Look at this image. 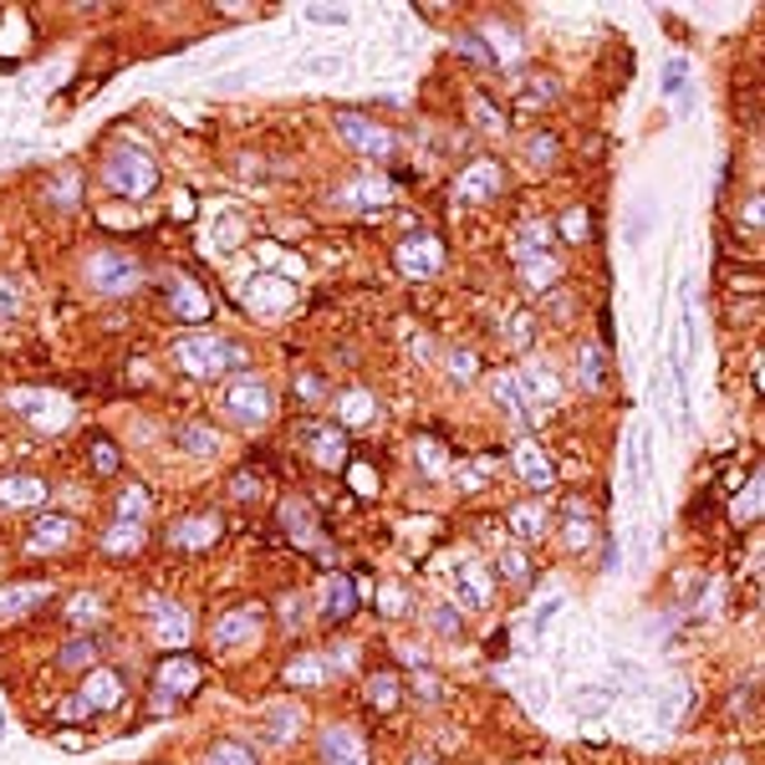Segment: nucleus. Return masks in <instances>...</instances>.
I'll use <instances>...</instances> for the list:
<instances>
[{
  "mask_svg": "<svg viewBox=\"0 0 765 765\" xmlns=\"http://www.w3.org/2000/svg\"><path fill=\"white\" fill-rule=\"evenodd\" d=\"M98 179L108 184L113 195H123V200H143V195H153V189H159V164H153L149 149L117 143V149L102 153Z\"/></svg>",
  "mask_w": 765,
  "mask_h": 765,
  "instance_id": "nucleus-1",
  "label": "nucleus"
},
{
  "mask_svg": "<svg viewBox=\"0 0 765 765\" xmlns=\"http://www.w3.org/2000/svg\"><path fill=\"white\" fill-rule=\"evenodd\" d=\"M174 358H179V367L189 378H220V373H230V363H240V348L220 333H189L179 337Z\"/></svg>",
  "mask_w": 765,
  "mask_h": 765,
  "instance_id": "nucleus-2",
  "label": "nucleus"
},
{
  "mask_svg": "<svg viewBox=\"0 0 765 765\" xmlns=\"http://www.w3.org/2000/svg\"><path fill=\"white\" fill-rule=\"evenodd\" d=\"M225 414L240 418V424H266L276 414V388H271L261 373H240L225 388Z\"/></svg>",
  "mask_w": 765,
  "mask_h": 765,
  "instance_id": "nucleus-3",
  "label": "nucleus"
},
{
  "mask_svg": "<svg viewBox=\"0 0 765 765\" xmlns=\"http://www.w3.org/2000/svg\"><path fill=\"white\" fill-rule=\"evenodd\" d=\"M87 281L98 286L102 297H128V291H138V281H143V266H138L128 250H98V255L87 261Z\"/></svg>",
  "mask_w": 765,
  "mask_h": 765,
  "instance_id": "nucleus-4",
  "label": "nucleus"
},
{
  "mask_svg": "<svg viewBox=\"0 0 765 765\" xmlns=\"http://www.w3.org/2000/svg\"><path fill=\"white\" fill-rule=\"evenodd\" d=\"M200 664L189 659V653H168V659H159V668H153V710H174L179 699H189L195 689H200Z\"/></svg>",
  "mask_w": 765,
  "mask_h": 765,
  "instance_id": "nucleus-5",
  "label": "nucleus"
},
{
  "mask_svg": "<svg viewBox=\"0 0 765 765\" xmlns=\"http://www.w3.org/2000/svg\"><path fill=\"white\" fill-rule=\"evenodd\" d=\"M337 134L348 138L358 153H367V159H393V149H399V134L382 128L378 117L367 113H337Z\"/></svg>",
  "mask_w": 765,
  "mask_h": 765,
  "instance_id": "nucleus-6",
  "label": "nucleus"
},
{
  "mask_svg": "<svg viewBox=\"0 0 765 765\" xmlns=\"http://www.w3.org/2000/svg\"><path fill=\"white\" fill-rule=\"evenodd\" d=\"M439 266H444V240H439V235H409L399 246L403 276H434Z\"/></svg>",
  "mask_w": 765,
  "mask_h": 765,
  "instance_id": "nucleus-7",
  "label": "nucleus"
},
{
  "mask_svg": "<svg viewBox=\"0 0 765 765\" xmlns=\"http://www.w3.org/2000/svg\"><path fill=\"white\" fill-rule=\"evenodd\" d=\"M316 755H322V765H367L363 735L348 730V725H337V730L322 735V740H316Z\"/></svg>",
  "mask_w": 765,
  "mask_h": 765,
  "instance_id": "nucleus-8",
  "label": "nucleus"
},
{
  "mask_svg": "<svg viewBox=\"0 0 765 765\" xmlns=\"http://www.w3.org/2000/svg\"><path fill=\"white\" fill-rule=\"evenodd\" d=\"M77 541V521L72 516H36L26 526V551H67Z\"/></svg>",
  "mask_w": 765,
  "mask_h": 765,
  "instance_id": "nucleus-9",
  "label": "nucleus"
},
{
  "mask_svg": "<svg viewBox=\"0 0 765 765\" xmlns=\"http://www.w3.org/2000/svg\"><path fill=\"white\" fill-rule=\"evenodd\" d=\"M87 710H117L123 704V674H113V668H87Z\"/></svg>",
  "mask_w": 765,
  "mask_h": 765,
  "instance_id": "nucleus-10",
  "label": "nucleus"
},
{
  "mask_svg": "<svg viewBox=\"0 0 765 765\" xmlns=\"http://www.w3.org/2000/svg\"><path fill=\"white\" fill-rule=\"evenodd\" d=\"M47 598H51V587H26V582L0 587V623H16V617L36 613Z\"/></svg>",
  "mask_w": 765,
  "mask_h": 765,
  "instance_id": "nucleus-11",
  "label": "nucleus"
},
{
  "mask_svg": "<svg viewBox=\"0 0 765 765\" xmlns=\"http://www.w3.org/2000/svg\"><path fill=\"white\" fill-rule=\"evenodd\" d=\"M41 500H47V480H36V475L0 480V511H26V505H41Z\"/></svg>",
  "mask_w": 765,
  "mask_h": 765,
  "instance_id": "nucleus-12",
  "label": "nucleus"
},
{
  "mask_svg": "<svg viewBox=\"0 0 765 765\" xmlns=\"http://www.w3.org/2000/svg\"><path fill=\"white\" fill-rule=\"evenodd\" d=\"M149 617H153V632H159L164 643H184V638H189V613H184L179 602L149 598Z\"/></svg>",
  "mask_w": 765,
  "mask_h": 765,
  "instance_id": "nucleus-13",
  "label": "nucleus"
},
{
  "mask_svg": "<svg viewBox=\"0 0 765 765\" xmlns=\"http://www.w3.org/2000/svg\"><path fill=\"white\" fill-rule=\"evenodd\" d=\"M174 444H179L184 454H195V460H210V454H220V429L200 424V418H189V424L174 429Z\"/></svg>",
  "mask_w": 765,
  "mask_h": 765,
  "instance_id": "nucleus-14",
  "label": "nucleus"
},
{
  "mask_svg": "<svg viewBox=\"0 0 765 765\" xmlns=\"http://www.w3.org/2000/svg\"><path fill=\"white\" fill-rule=\"evenodd\" d=\"M306 444L316 450V465H327V469H337L342 465V454H348L342 429H327V424H306Z\"/></svg>",
  "mask_w": 765,
  "mask_h": 765,
  "instance_id": "nucleus-15",
  "label": "nucleus"
},
{
  "mask_svg": "<svg viewBox=\"0 0 765 765\" xmlns=\"http://www.w3.org/2000/svg\"><path fill=\"white\" fill-rule=\"evenodd\" d=\"M174 547L179 551H204V547H215V536H220V521L215 516H195V521H179L174 526Z\"/></svg>",
  "mask_w": 765,
  "mask_h": 765,
  "instance_id": "nucleus-16",
  "label": "nucleus"
},
{
  "mask_svg": "<svg viewBox=\"0 0 765 765\" xmlns=\"http://www.w3.org/2000/svg\"><path fill=\"white\" fill-rule=\"evenodd\" d=\"M261 632V613H230L225 623H215V649H235Z\"/></svg>",
  "mask_w": 765,
  "mask_h": 765,
  "instance_id": "nucleus-17",
  "label": "nucleus"
},
{
  "mask_svg": "<svg viewBox=\"0 0 765 765\" xmlns=\"http://www.w3.org/2000/svg\"><path fill=\"white\" fill-rule=\"evenodd\" d=\"M102 617H108V598H98V592H77V598H67L72 628H98Z\"/></svg>",
  "mask_w": 765,
  "mask_h": 765,
  "instance_id": "nucleus-18",
  "label": "nucleus"
},
{
  "mask_svg": "<svg viewBox=\"0 0 765 765\" xmlns=\"http://www.w3.org/2000/svg\"><path fill=\"white\" fill-rule=\"evenodd\" d=\"M138 547H143V521H117L113 531L102 536V551H108V556H134Z\"/></svg>",
  "mask_w": 765,
  "mask_h": 765,
  "instance_id": "nucleus-19",
  "label": "nucleus"
},
{
  "mask_svg": "<svg viewBox=\"0 0 765 765\" xmlns=\"http://www.w3.org/2000/svg\"><path fill=\"white\" fill-rule=\"evenodd\" d=\"M246 291H250V306H255V312H281L286 301H291V286L266 281V276H261V281H250Z\"/></svg>",
  "mask_w": 765,
  "mask_h": 765,
  "instance_id": "nucleus-20",
  "label": "nucleus"
},
{
  "mask_svg": "<svg viewBox=\"0 0 765 765\" xmlns=\"http://www.w3.org/2000/svg\"><path fill=\"white\" fill-rule=\"evenodd\" d=\"M352 607H358L352 577H333V582H327V623H348Z\"/></svg>",
  "mask_w": 765,
  "mask_h": 765,
  "instance_id": "nucleus-21",
  "label": "nucleus"
},
{
  "mask_svg": "<svg viewBox=\"0 0 765 765\" xmlns=\"http://www.w3.org/2000/svg\"><path fill=\"white\" fill-rule=\"evenodd\" d=\"M460 189H465L469 200H490V195L500 189V164H490V159H485V164H469V174H465Z\"/></svg>",
  "mask_w": 765,
  "mask_h": 765,
  "instance_id": "nucleus-22",
  "label": "nucleus"
},
{
  "mask_svg": "<svg viewBox=\"0 0 765 765\" xmlns=\"http://www.w3.org/2000/svg\"><path fill=\"white\" fill-rule=\"evenodd\" d=\"M297 730H301V710H297V704H276V710L266 715V735L276 740V745H291Z\"/></svg>",
  "mask_w": 765,
  "mask_h": 765,
  "instance_id": "nucleus-23",
  "label": "nucleus"
},
{
  "mask_svg": "<svg viewBox=\"0 0 765 765\" xmlns=\"http://www.w3.org/2000/svg\"><path fill=\"white\" fill-rule=\"evenodd\" d=\"M337 418H342V424H352V429H358V424H367V418H373V393H367V388H352V393H342V399H337Z\"/></svg>",
  "mask_w": 765,
  "mask_h": 765,
  "instance_id": "nucleus-24",
  "label": "nucleus"
},
{
  "mask_svg": "<svg viewBox=\"0 0 765 765\" xmlns=\"http://www.w3.org/2000/svg\"><path fill=\"white\" fill-rule=\"evenodd\" d=\"M521 276L531 281V291H547V281L556 276V250H541V255H526V261H516Z\"/></svg>",
  "mask_w": 765,
  "mask_h": 765,
  "instance_id": "nucleus-25",
  "label": "nucleus"
},
{
  "mask_svg": "<svg viewBox=\"0 0 765 765\" xmlns=\"http://www.w3.org/2000/svg\"><path fill=\"white\" fill-rule=\"evenodd\" d=\"M92 659H98V638H92V632L62 643V653H57V664H62V668H92Z\"/></svg>",
  "mask_w": 765,
  "mask_h": 765,
  "instance_id": "nucleus-26",
  "label": "nucleus"
},
{
  "mask_svg": "<svg viewBox=\"0 0 765 765\" xmlns=\"http://www.w3.org/2000/svg\"><path fill=\"white\" fill-rule=\"evenodd\" d=\"M87 465L98 469V475H117V465H123V454H117V444L113 439H92V444H87Z\"/></svg>",
  "mask_w": 765,
  "mask_h": 765,
  "instance_id": "nucleus-27",
  "label": "nucleus"
},
{
  "mask_svg": "<svg viewBox=\"0 0 765 765\" xmlns=\"http://www.w3.org/2000/svg\"><path fill=\"white\" fill-rule=\"evenodd\" d=\"M204 765H255V755H250L240 740H220V745H210Z\"/></svg>",
  "mask_w": 765,
  "mask_h": 765,
  "instance_id": "nucleus-28",
  "label": "nucleus"
},
{
  "mask_svg": "<svg viewBox=\"0 0 765 765\" xmlns=\"http://www.w3.org/2000/svg\"><path fill=\"white\" fill-rule=\"evenodd\" d=\"M367 689H373V704H378V710H393V704L403 699V684L393 679L388 668H382V674H373V684H367Z\"/></svg>",
  "mask_w": 765,
  "mask_h": 765,
  "instance_id": "nucleus-29",
  "label": "nucleus"
},
{
  "mask_svg": "<svg viewBox=\"0 0 765 765\" xmlns=\"http://www.w3.org/2000/svg\"><path fill=\"white\" fill-rule=\"evenodd\" d=\"M143 511H149V490H143V485H128V490L117 496V521H143Z\"/></svg>",
  "mask_w": 765,
  "mask_h": 765,
  "instance_id": "nucleus-30",
  "label": "nucleus"
},
{
  "mask_svg": "<svg viewBox=\"0 0 765 765\" xmlns=\"http://www.w3.org/2000/svg\"><path fill=\"white\" fill-rule=\"evenodd\" d=\"M174 306H179V312H189V316L210 312V301L200 297V286H195V281H174Z\"/></svg>",
  "mask_w": 765,
  "mask_h": 765,
  "instance_id": "nucleus-31",
  "label": "nucleus"
},
{
  "mask_svg": "<svg viewBox=\"0 0 765 765\" xmlns=\"http://www.w3.org/2000/svg\"><path fill=\"white\" fill-rule=\"evenodd\" d=\"M496 399L505 403V409H526V382H521L516 373H500V378H496Z\"/></svg>",
  "mask_w": 765,
  "mask_h": 765,
  "instance_id": "nucleus-32",
  "label": "nucleus"
},
{
  "mask_svg": "<svg viewBox=\"0 0 765 765\" xmlns=\"http://www.w3.org/2000/svg\"><path fill=\"white\" fill-rule=\"evenodd\" d=\"M602 378H607V358L592 342H582V382L587 388H602Z\"/></svg>",
  "mask_w": 765,
  "mask_h": 765,
  "instance_id": "nucleus-33",
  "label": "nucleus"
},
{
  "mask_svg": "<svg viewBox=\"0 0 765 765\" xmlns=\"http://www.w3.org/2000/svg\"><path fill=\"white\" fill-rule=\"evenodd\" d=\"M541 521H547V511H541V505H516V511H511V526H516L526 541L541 531Z\"/></svg>",
  "mask_w": 765,
  "mask_h": 765,
  "instance_id": "nucleus-34",
  "label": "nucleus"
},
{
  "mask_svg": "<svg viewBox=\"0 0 765 765\" xmlns=\"http://www.w3.org/2000/svg\"><path fill=\"white\" fill-rule=\"evenodd\" d=\"M460 577H465V598L475 602V607H485V602H490V582H485V572H480V566H465Z\"/></svg>",
  "mask_w": 765,
  "mask_h": 765,
  "instance_id": "nucleus-35",
  "label": "nucleus"
},
{
  "mask_svg": "<svg viewBox=\"0 0 765 765\" xmlns=\"http://www.w3.org/2000/svg\"><path fill=\"white\" fill-rule=\"evenodd\" d=\"M475 373H480V358H475V352H469V348L450 352V378H454V382H469Z\"/></svg>",
  "mask_w": 765,
  "mask_h": 765,
  "instance_id": "nucleus-36",
  "label": "nucleus"
},
{
  "mask_svg": "<svg viewBox=\"0 0 765 765\" xmlns=\"http://www.w3.org/2000/svg\"><path fill=\"white\" fill-rule=\"evenodd\" d=\"M500 572H505L511 582H531V562H526V551H505V556H500Z\"/></svg>",
  "mask_w": 765,
  "mask_h": 765,
  "instance_id": "nucleus-37",
  "label": "nucleus"
},
{
  "mask_svg": "<svg viewBox=\"0 0 765 765\" xmlns=\"http://www.w3.org/2000/svg\"><path fill=\"white\" fill-rule=\"evenodd\" d=\"M526 382H531L541 399H556V393H562V382L551 378V367H531V373H526Z\"/></svg>",
  "mask_w": 765,
  "mask_h": 765,
  "instance_id": "nucleus-38",
  "label": "nucleus"
},
{
  "mask_svg": "<svg viewBox=\"0 0 765 765\" xmlns=\"http://www.w3.org/2000/svg\"><path fill=\"white\" fill-rule=\"evenodd\" d=\"M475 113H480V123H485V134H505V117L490 108L485 98H475Z\"/></svg>",
  "mask_w": 765,
  "mask_h": 765,
  "instance_id": "nucleus-39",
  "label": "nucleus"
},
{
  "mask_svg": "<svg viewBox=\"0 0 765 765\" xmlns=\"http://www.w3.org/2000/svg\"><path fill=\"white\" fill-rule=\"evenodd\" d=\"M755 496H761V475H755V480L745 485V500H735V516H740V521L755 516Z\"/></svg>",
  "mask_w": 765,
  "mask_h": 765,
  "instance_id": "nucleus-40",
  "label": "nucleus"
},
{
  "mask_svg": "<svg viewBox=\"0 0 765 765\" xmlns=\"http://www.w3.org/2000/svg\"><path fill=\"white\" fill-rule=\"evenodd\" d=\"M286 679L291 684H322V664H291L286 668Z\"/></svg>",
  "mask_w": 765,
  "mask_h": 765,
  "instance_id": "nucleus-41",
  "label": "nucleus"
},
{
  "mask_svg": "<svg viewBox=\"0 0 765 765\" xmlns=\"http://www.w3.org/2000/svg\"><path fill=\"white\" fill-rule=\"evenodd\" d=\"M674 715H684V689H668V694H664V710H659V719H664V725H674Z\"/></svg>",
  "mask_w": 765,
  "mask_h": 765,
  "instance_id": "nucleus-42",
  "label": "nucleus"
},
{
  "mask_svg": "<svg viewBox=\"0 0 765 765\" xmlns=\"http://www.w3.org/2000/svg\"><path fill=\"white\" fill-rule=\"evenodd\" d=\"M306 16H312L316 26H342V21H348V11H333V5H312Z\"/></svg>",
  "mask_w": 765,
  "mask_h": 765,
  "instance_id": "nucleus-43",
  "label": "nucleus"
},
{
  "mask_svg": "<svg viewBox=\"0 0 765 765\" xmlns=\"http://www.w3.org/2000/svg\"><path fill=\"white\" fill-rule=\"evenodd\" d=\"M62 719H87L92 710H87V699L83 694H72V699H62V710H57Z\"/></svg>",
  "mask_w": 765,
  "mask_h": 765,
  "instance_id": "nucleus-44",
  "label": "nucleus"
},
{
  "mask_svg": "<svg viewBox=\"0 0 765 765\" xmlns=\"http://www.w3.org/2000/svg\"><path fill=\"white\" fill-rule=\"evenodd\" d=\"M521 469H526V475H531L536 485H547V465L536 460V450H521Z\"/></svg>",
  "mask_w": 765,
  "mask_h": 765,
  "instance_id": "nucleus-45",
  "label": "nucleus"
},
{
  "mask_svg": "<svg viewBox=\"0 0 765 765\" xmlns=\"http://www.w3.org/2000/svg\"><path fill=\"white\" fill-rule=\"evenodd\" d=\"M306 72H316V77H333V72H342V57H312V62H306Z\"/></svg>",
  "mask_w": 765,
  "mask_h": 765,
  "instance_id": "nucleus-46",
  "label": "nucleus"
},
{
  "mask_svg": "<svg viewBox=\"0 0 765 765\" xmlns=\"http://www.w3.org/2000/svg\"><path fill=\"white\" fill-rule=\"evenodd\" d=\"M551 153H556V138L541 134V138L531 143V159H536V164H551Z\"/></svg>",
  "mask_w": 765,
  "mask_h": 765,
  "instance_id": "nucleus-47",
  "label": "nucleus"
},
{
  "mask_svg": "<svg viewBox=\"0 0 765 765\" xmlns=\"http://www.w3.org/2000/svg\"><path fill=\"white\" fill-rule=\"evenodd\" d=\"M230 490H235V496H240V500H255V490H261V480H255V475H235V480H230Z\"/></svg>",
  "mask_w": 765,
  "mask_h": 765,
  "instance_id": "nucleus-48",
  "label": "nucleus"
},
{
  "mask_svg": "<svg viewBox=\"0 0 765 765\" xmlns=\"http://www.w3.org/2000/svg\"><path fill=\"white\" fill-rule=\"evenodd\" d=\"M21 306V297H16V281H0V316H11Z\"/></svg>",
  "mask_w": 765,
  "mask_h": 765,
  "instance_id": "nucleus-49",
  "label": "nucleus"
},
{
  "mask_svg": "<svg viewBox=\"0 0 765 765\" xmlns=\"http://www.w3.org/2000/svg\"><path fill=\"white\" fill-rule=\"evenodd\" d=\"M460 47H465V57H475V62H485V67H490V62H496V57H490V51H485V41H480V36H465V41H460Z\"/></svg>",
  "mask_w": 765,
  "mask_h": 765,
  "instance_id": "nucleus-50",
  "label": "nucleus"
},
{
  "mask_svg": "<svg viewBox=\"0 0 765 765\" xmlns=\"http://www.w3.org/2000/svg\"><path fill=\"white\" fill-rule=\"evenodd\" d=\"M587 541H592V526L572 521V526H566V547H587Z\"/></svg>",
  "mask_w": 765,
  "mask_h": 765,
  "instance_id": "nucleus-51",
  "label": "nucleus"
},
{
  "mask_svg": "<svg viewBox=\"0 0 765 765\" xmlns=\"http://www.w3.org/2000/svg\"><path fill=\"white\" fill-rule=\"evenodd\" d=\"M684 87V62H668L664 67V92H679Z\"/></svg>",
  "mask_w": 765,
  "mask_h": 765,
  "instance_id": "nucleus-52",
  "label": "nucleus"
},
{
  "mask_svg": "<svg viewBox=\"0 0 765 765\" xmlns=\"http://www.w3.org/2000/svg\"><path fill=\"white\" fill-rule=\"evenodd\" d=\"M434 617H439V632H450V638L460 632V623H454V607H439Z\"/></svg>",
  "mask_w": 765,
  "mask_h": 765,
  "instance_id": "nucleus-53",
  "label": "nucleus"
},
{
  "mask_svg": "<svg viewBox=\"0 0 765 765\" xmlns=\"http://www.w3.org/2000/svg\"><path fill=\"white\" fill-rule=\"evenodd\" d=\"M301 399H316V393H322V378H312V373H301Z\"/></svg>",
  "mask_w": 765,
  "mask_h": 765,
  "instance_id": "nucleus-54",
  "label": "nucleus"
},
{
  "mask_svg": "<svg viewBox=\"0 0 765 765\" xmlns=\"http://www.w3.org/2000/svg\"><path fill=\"white\" fill-rule=\"evenodd\" d=\"M382 607H388V613H399V607H403V592H399V587H382Z\"/></svg>",
  "mask_w": 765,
  "mask_h": 765,
  "instance_id": "nucleus-55",
  "label": "nucleus"
},
{
  "mask_svg": "<svg viewBox=\"0 0 765 765\" xmlns=\"http://www.w3.org/2000/svg\"><path fill=\"white\" fill-rule=\"evenodd\" d=\"M409 765H434V761H429V755H414V761H409Z\"/></svg>",
  "mask_w": 765,
  "mask_h": 765,
  "instance_id": "nucleus-56",
  "label": "nucleus"
},
{
  "mask_svg": "<svg viewBox=\"0 0 765 765\" xmlns=\"http://www.w3.org/2000/svg\"><path fill=\"white\" fill-rule=\"evenodd\" d=\"M725 765H740V761H735V755H730V761H725Z\"/></svg>",
  "mask_w": 765,
  "mask_h": 765,
  "instance_id": "nucleus-57",
  "label": "nucleus"
}]
</instances>
